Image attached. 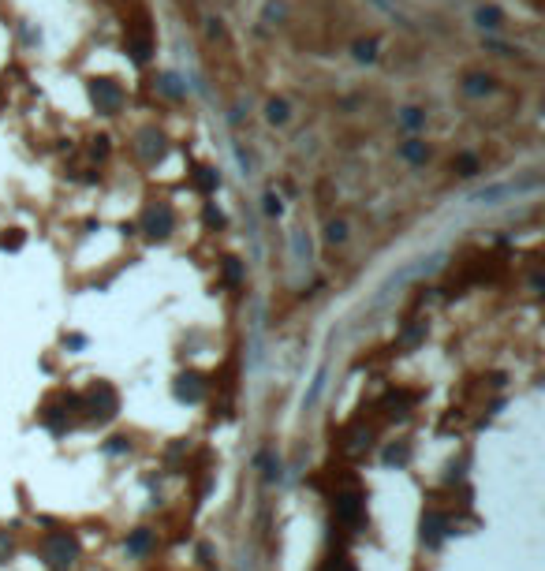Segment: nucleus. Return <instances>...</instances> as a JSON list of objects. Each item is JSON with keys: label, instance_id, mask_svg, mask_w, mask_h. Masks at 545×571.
Returning <instances> with one entry per match:
<instances>
[{"label": "nucleus", "instance_id": "f257e3e1", "mask_svg": "<svg viewBox=\"0 0 545 571\" xmlns=\"http://www.w3.org/2000/svg\"><path fill=\"white\" fill-rule=\"evenodd\" d=\"M41 557H45V564L53 567V571H68V567L79 560V537H75L71 530H53V534H45Z\"/></svg>", "mask_w": 545, "mask_h": 571}, {"label": "nucleus", "instance_id": "f03ea898", "mask_svg": "<svg viewBox=\"0 0 545 571\" xmlns=\"http://www.w3.org/2000/svg\"><path fill=\"white\" fill-rule=\"evenodd\" d=\"M82 411H86L94 422H109V418H116V411H120V396H116V388H112L109 381H97L90 393H86V400H82Z\"/></svg>", "mask_w": 545, "mask_h": 571}, {"label": "nucleus", "instance_id": "7ed1b4c3", "mask_svg": "<svg viewBox=\"0 0 545 571\" xmlns=\"http://www.w3.org/2000/svg\"><path fill=\"white\" fill-rule=\"evenodd\" d=\"M362 512H366V500H362V493H355V489H340V493L333 497V515L344 527H359Z\"/></svg>", "mask_w": 545, "mask_h": 571}, {"label": "nucleus", "instance_id": "20e7f679", "mask_svg": "<svg viewBox=\"0 0 545 571\" xmlns=\"http://www.w3.org/2000/svg\"><path fill=\"white\" fill-rule=\"evenodd\" d=\"M90 97H94V105H97V112H120V105H124V90L116 86V83H109V79H97V83L90 86Z\"/></svg>", "mask_w": 545, "mask_h": 571}, {"label": "nucleus", "instance_id": "39448f33", "mask_svg": "<svg viewBox=\"0 0 545 571\" xmlns=\"http://www.w3.org/2000/svg\"><path fill=\"white\" fill-rule=\"evenodd\" d=\"M172 224H176V217H172V206H164V202H157L150 213H146V232H150L154 239H164L172 232Z\"/></svg>", "mask_w": 545, "mask_h": 571}, {"label": "nucleus", "instance_id": "423d86ee", "mask_svg": "<svg viewBox=\"0 0 545 571\" xmlns=\"http://www.w3.org/2000/svg\"><path fill=\"white\" fill-rule=\"evenodd\" d=\"M444 534H449V519H444L441 512H426L422 515V545L437 549L444 542Z\"/></svg>", "mask_w": 545, "mask_h": 571}, {"label": "nucleus", "instance_id": "0eeeda50", "mask_svg": "<svg viewBox=\"0 0 545 571\" xmlns=\"http://www.w3.org/2000/svg\"><path fill=\"white\" fill-rule=\"evenodd\" d=\"M206 396V381L198 373H179L176 378V400L179 403H198Z\"/></svg>", "mask_w": 545, "mask_h": 571}, {"label": "nucleus", "instance_id": "6e6552de", "mask_svg": "<svg viewBox=\"0 0 545 571\" xmlns=\"http://www.w3.org/2000/svg\"><path fill=\"white\" fill-rule=\"evenodd\" d=\"M124 549L131 552V557H146V552L154 549V530H146V527L131 530V534H127V542H124Z\"/></svg>", "mask_w": 545, "mask_h": 571}, {"label": "nucleus", "instance_id": "1a4fd4ad", "mask_svg": "<svg viewBox=\"0 0 545 571\" xmlns=\"http://www.w3.org/2000/svg\"><path fill=\"white\" fill-rule=\"evenodd\" d=\"M41 422L53 433H60V430H68L71 426V418H68V411H64V407H56V403H45L41 407Z\"/></svg>", "mask_w": 545, "mask_h": 571}, {"label": "nucleus", "instance_id": "9d476101", "mask_svg": "<svg viewBox=\"0 0 545 571\" xmlns=\"http://www.w3.org/2000/svg\"><path fill=\"white\" fill-rule=\"evenodd\" d=\"M161 142H164V138H161L157 131H142V135H139V153H142L146 161H157V157H161V150H164Z\"/></svg>", "mask_w": 545, "mask_h": 571}, {"label": "nucleus", "instance_id": "9b49d317", "mask_svg": "<svg viewBox=\"0 0 545 571\" xmlns=\"http://www.w3.org/2000/svg\"><path fill=\"white\" fill-rule=\"evenodd\" d=\"M407 403H411V393H389V396L381 400V407H385L389 418H404V415H407Z\"/></svg>", "mask_w": 545, "mask_h": 571}, {"label": "nucleus", "instance_id": "f8f14e48", "mask_svg": "<svg viewBox=\"0 0 545 571\" xmlns=\"http://www.w3.org/2000/svg\"><path fill=\"white\" fill-rule=\"evenodd\" d=\"M422 340H426V321H415V325H407V329H404L400 348H404V351H411V348H419Z\"/></svg>", "mask_w": 545, "mask_h": 571}, {"label": "nucleus", "instance_id": "ddd939ff", "mask_svg": "<svg viewBox=\"0 0 545 571\" xmlns=\"http://www.w3.org/2000/svg\"><path fill=\"white\" fill-rule=\"evenodd\" d=\"M348 437H351V440H348V448H351V452H366V448H370V440H374V430L351 426V430H348Z\"/></svg>", "mask_w": 545, "mask_h": 571}, {"label": "nucleus", "instance_id": "4468645a", "mask_svg": "<svg viewBox=\"0 0 545 571\" xmlns=\"http://www.w3.org/2000/svg\"><path fill=\"white\" fill-rule=\"evenodd\" d=\"M194 187L209 194V191H217V187H221V176L213 172V168H198V172H194Z\"/></svg>", "mask_w": 545, "mask_h": 571}, {"label": "nucleus", "instance_id": "2eb2a0df", "mask_svg": "<svg viewBox=\"0 0 545 571\" xmlns=\"http://www.w3.org/2000/svg\"><path fill=\"white\" fill-rule=\"evenodd\" d=\"M381 460H385L389 467H404V463L411 460V448H407V445H389Z\"/></svg>", "mask_w": 545, "mask_h": 571}, {"label": "nucleus", "instance_id": "dca6fc26", "mask_svg": "<svg viewBox=\"0 0 545 571\" xmlns=\"http://www.w3.org/2000/svg\"><path fill=\"white\" fill-rule=\"evenodd\" d=\"M258 467H261V475H266L269 482L280 478V460H276L273 452H261V455H258Z\"/></svg>", "mask_w": 545, "mask_h": 571}, {"label": "nucleus", "instance_id": "f3484780", "mask_svg": "<svg viewBox=\"0 0 545 571\" xmlns=\"http://www.w3.org/2000/svg\"><path fill=\"white\" fill-rule=\"evenodd\" d=\"M464 90H467L471 97H478V94H489V90H493V79H486V75H467Z\"/></svg>", "mask_w": 545, "mask_h": 571}, {"label": "nucleus", "instance_id": "a211bd4d", "mask_svg": "<svg viewBox=\"0 0 545 571\" xmlns=\"http://www.w3.org/2000/svg\"><path fill=\"white\" fill-rule=\"evenodd\" d=\"M404 157L411 161V165H422V161L429 157V150H426V142H415V138H411V142L404 146Z\"/></svg>", "mask_w": 545, "mask_h": 571}, {"label": "nucleus", "instance_id": "6ab92c4d", "mask_svg": "<svg viewBox=\"0 0 545 571\" xmlns=\"http://www.w3.org/2000/svg\"><path fill=\"white\" fill-rule=\"evenodd\" d=\"M266 116L273 120V123H284L291 112H288V101H269V108H266Z\"/></svg>", "mask_w": 545, "mask_h": 571}, {"label": "nucleus", "instance_id": "aec40b11", "mask_svg": "<svg viewBox=\"0 0 545 571\" xmlns=\"http://www.w3.org/2000/svg\"><path fill=\"white\" fill-rule=\"evenodd\" d=\"M456 172H459V176H474V172H478V157H471V153L456 157Z\"/></svg>", "mask_w": 545, "mask_h": 571}, {"label": "nucleus", "instance_id": "412c9836", "mask_svg": "<svg viewBox=\"0 0 545 571\" xmlns=\"http://www.w3.org/2000/svg\"><path fill=\"white\" fill-rule=\"evenodd\" d=\"M325 236H329V243H344V239H348V224H344V221H333V224L325 228Z\"/></svg>", "mask_w": 545, "mask_h": 571}, {"label": "nucleus", "instance_id": "4be33fe9", "mask_svg": "<svg viewBox=\"0 0 545 571\" xmlns=\"http://www.w3.org/2000/svg\"><path fill=\"white\" fill-rule=\"evenodd\" d=\"M497 23H501L497 8H478V26H497Z\"/></svg>", "mask_w": 545, "mask_h": 571}, {"label": "nucleus", "instance_id": "5701e85b", "mask_svg": "<svg viewBox=\"0 0 545 571\" xmlns=\"http://www.w3.org/2000/svg\"><path fill=\"white\" fill-rule=\"evenodd\" d=\"M239 276H243V266L236 262V258H228V262H224V281H228V284H239Z\"/></svg>", "mask_w": 545, "mask_h": 571}, {"label": "nucleus", "instance_id": "b1692460", "mask_svg": "<svg viewBox=\"0 0 545 571\" xmlns=\"http://www.w3.org/2000/svg\"><path fill=\"white\" fill-rule=\"evenodd\" d=\"M400 120H404V127H422V120H426V116H422L419 108H404V116H400Z\"/></svg>", "mask_w": 545, "mask_h": 571}, {"label": "nucleus", "instance_id": "393cba45", "mask_svg": "<svg viewBox=\"0 0 545 571\" xmlns=\"http://www.w3.org/2000/svg\"><path fill=\"white\" fill-rule=\"evenodd\" d=\"M325 571H355V564H351L348 557H336V560L325 564Z\"/></svg>", "mask_w": 545, "mask_h": 571}, {"label": "nucleus", "instance_id": "a878e982", "mask_svg": "<svg viewBox=\"0 0 545 571\" xmlns=\"http://www.w3.org/2000/svg\"><path fill=\"white\" fill-rule=\"evenodd\" d=\"M321 388H325V370L318 373V378H314V388H310V396H306V403H314V400H318V396H321Z\"/></svg>", "mask_w": 545, "mask_h": 571}, {"label": "nucleus", "instance_id": "bb28decb", "mask_svg": "<svg viewBox=\"0 0 545 571\" xmlns=\"http://www.w3.org/2000/svg\"><path fill=\"white\" fill-rule=\"evenodd\" d=\"M8 557H11V537H8L4 530H0V564H4Z\"/></svg>", "mask_w": 545, "mask_h": 571}, {"label": "nucleus", "instance_id": "cd10ccee", "mask_svg": "<svg viewBox=\"0 0 545 571\" xmlns=\"http://www.w3.org/2000/svg\"><path fill=\"white\" fill-rule=\"evenodd\" d=\"M161 90L169 94V97H179V86H176V79H172V75H164V79H161Z\"/></svg>", "mask_w": 545, "mask_h": 571}, {"label": "nucleus", "instance_id": "c85d7f7f", "mask_svg": "<svg viewBox=\"0 0 545 571\" xmlns=\"http://www.w3.org/2000/svg\"><path fill=\"white\" fill-rule=\"evenodd\" d=\"M90 153H94V157H105V153H109V138H94Z\"/></svg>", "mask_w": 545, "mask_h": 571}, {"label": "nucleus", "instance_id": "c756f323", "mask_svg": "<svg viewBox=\"0 0 545 571\" xmlns=\"http://www.w3.org/2000/svg\"><path fill=\"white\" fill-rule=\"evenodd\" d=\"M127 448H131L127 437H112V440H109V452H127Z\"/></svg>", "mask_w": 545, "mask_h": 571}, {"label": "nucleus", "instance_id": "7c9ffc66", "mask_svg": "<svg viewBox=\"0 0 545 571\" xmlns=\"http://www.w3.org/2000/svg\"><path fill=\"white\" fill-rule=\"evenodd\" d=\"M266 213H280V198H276V194H266Z\"/></svg>", "mask_w": 545, "mask_h": 571}, {"label": "nucleus", "instance_id": "2f4dec72", "mask_svg": "<svg viewBox=\"0 0 545 571\" xmlns=\"http://www.w3.org/2000/svg\"><path fill=\"white\" fill-rule=\"evenodd\" d=\"M355 53H359V60H374V45H359Z\"/></svg>", "mask_w": 545, "mask_h": 571}, {"label": "nucleus", "instance_id": "473e14b6", "mask_svg": "<svg viewBox=\"0 0 545 571\" xmlns=\"http://www.w3.org/2000/svg\"><path fill=\"white\" fill-rule=\"evenodd\" d=\"M206 224H221V213H217V209H213V206L206 209Z\"/></svg>", "mask_w": 545, "mask_h": 571}]
</instances>
